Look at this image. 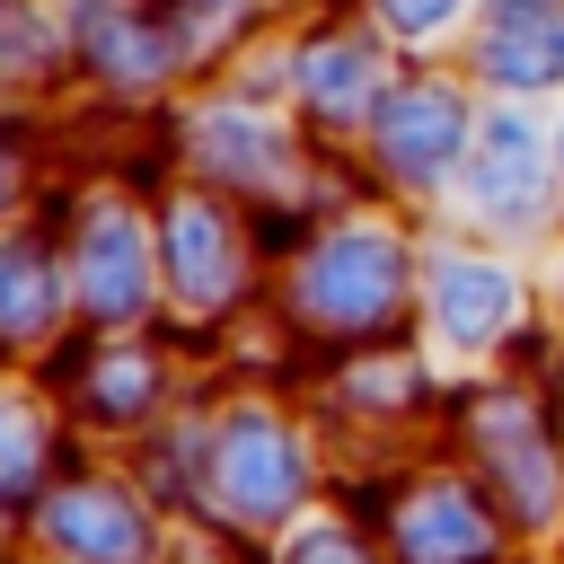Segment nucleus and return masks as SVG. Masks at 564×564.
<instances>
[{
  "label": "nucleus",
  "mask_w": 564,
  "mask_h": 564,
  "mask_svg": "<svg viewBox=\"0 0 564 564\" xmlns=\"http://www.w3.org/2000/svg\"><path fill=\"white\" fill-rule=\"evenodd\" d=\"M441 308H449V326L458 335H485V326H502V308H511V291H502V273H449L441 282Z\"/></svg>",
  "instance_id": "obj_4"
},
{
  "label": "nucleus",
  "mask_w": 564,
  "mask_h": 564,
  "mask_svg": "<svg viewBox=\"0 0 564 564\" xmlns=\"http://www.w3.org/2000/svg\"><path fill=\"white\" fill-rule=\"evenodd\" d=\"M53 538H62L79 564H141V555H150V520H141L123 494H106V485H79V494L53 511Z\"/></svg>",
  "instance_id": "obj_2"
},
{
  "label": "nucleus",
  "mask_w": 564,
  "mask_h": 564,
  "mask_svg": "<svg viewBox=\"0 0 564 564\" xmlns=\"http://www.w3.org/2000/svg\"><path fill=\"white\" fill-rule=\"evenodd\" d=\"M494 546V520L467 502V494H449V485H432L414 511H405V555L414 564H476Z\"/></svg>",
  "instance_id": "obj_3"
},
{
  "label": "nucleus",
  "mask_w": 564,
  "mask_h": 564,
  "mask_svg": "<svg viewBox=\"0 0 564 564\" xmlns=\"http://www.w3.org/2000/svg\"><path fill=\"white\" fill-rule=\"evenodd\" d=\"M220 494H229L238 511H282V502L300 494V449H291L264 414H238V423L220 432Z\"/></svg>",
  "instance_id": "obj_1"
},
{
  "label": "nucleus",
  "mask_w": 564,
  "mask_h": 564,
  "mask_svg": "<svg viewBox=\"0 0 564 564\" xmlns=\"http://www.w3.org/2000/svg\"><path fill=\"white\" fill-rule=\"evenodd\" d=\"M300 564H361V555H352L344 538H326V529H317V538H300Z\"/></svg>",
  "instance_id": "obj_5"
}]
</instances>
